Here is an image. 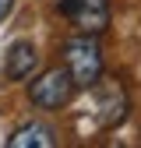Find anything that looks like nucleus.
<instances>
[{
	"label": "nucleus",
	"instance_id": "7",
	"mask_svg": "<svg viewBox=\"0 0 141 148\" xmlns=\"http://www.w3.org/2000/svg\"><path fill=\"white\" fill-rule=\"evenodd\" d=\"M11 7H14V0H0V21L11 14Z\"/></svg>",
	"mask_w": 141,
	"mask_h": 148
},
{
	"label": "nucleus",
	"instance_id": "2",
	"mask_svg": "<svg viewBox=\"0 0 141 148\" xmlns=\"http://www.w3.org/2000/svg\"><path fill=\"white\" fill-rule=\"evenodd\" d=\"M74 92H78L74 74H70L67 67H49L42 78H35L28 85V99L39 109H60V106H67L70 99H74Z\"/></svg>",
	"mask_w": 141,
	"mask_h": 148
},
{
	"label": "nucleus",
	"instance_id": "6",
	"mask_svg": "<svg viewBox=\"0 0 141 148\" xmlns=\"http://www.w3.org/2000/svg\"><path fill=\"white\" fill-rule=\"evenodd\" d=\"M7 145L11 148H53L57 145V131L46 127V123H25V127H18L11 134Z\"/></svg>",
	"mask_w": 141,
	"mask_h": 148
},
{
	"label": "nucleus",
	"instance_id": "5",
	"mask_svg": "<svg viewBox=\"0 0 141 148\" xmlns=\"http://www.w3.org/2000/svg\"><path fill=\"white\" fill-rule=\"evenodd\" d=\"M35 64H39V57H35L32 42H14L7 49V60H4V74L11 81H25L28 74L35 71Z\"/></svg>",
	"mask_w": 141,
	"mask_h": 148
},
{
	"label": "nucleus",
	"instance_id": "4",
	"mask_svg": "<svg viewBox=\"0 0 141 148\" xmlns=\"http://www.w3.org/2000/svg\"><path fill=\"white\" fill-rule=\"evenodd\" d=\"M92 113L99 127H116L123 116H127V92H123L116 81H95L92 85Z\"/></svg>",
	"mask_w": 141,
	"mask_h": 148
},
{
	"label": "nucleus",
	"instance_id": "1",
	"mask_svg": "<svg viewBox=\"0 0 141 148\" xmlns=\"http://www.w3.org/2000/svg\"><path fill=\"white\" fill-rule=\"evenodd\" d=\"M64 60H67V71L74 74V85L78 88H92L102 78V49H99V42L88 32L78 35V39H67Z\"/></svg>",
	"mask_w": 141,
	"mask_h": 148
},
{
	"label": "nucleus",
	"instance_id": "3",
	"mask_svg": "<svg viewBox=\"0 0 141 148\" xmlns=\"http://www.w3.org/2000/svg\"><path fill=\"white\" fill-rule=\"evenodd\" d=\"M57 11L78 32L99 35V32L110 28V4L106 0H57Z\"/></svg>",
	"mask_w": 141,
	"mask_h": 148
}]
</instances>
